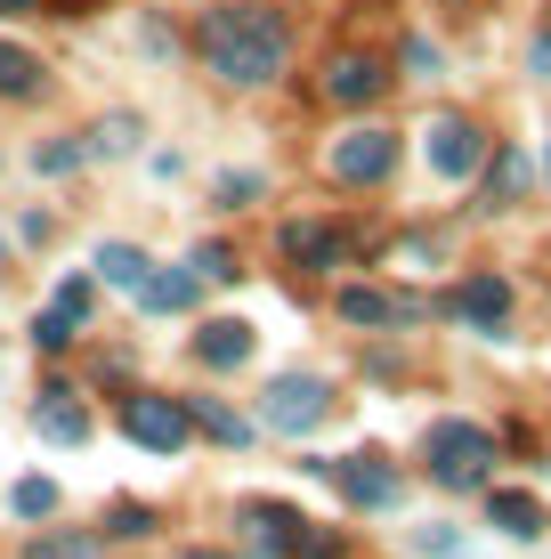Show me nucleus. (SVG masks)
Returning <instances> with one entry per match:
<instances>
[{"mask_svg": "<svg viewBox=\"0 0 551 559\" xmlns=\"http://www.w3.org/2000/svg\"><path fill=\"white\" fill-rule=\"evenodd\" d=\"M487 519H495L503 535H519V544H527V535H543V511H536V495H511V487H495V495H487Z\"/></svg>", "mask_w": 551, "mask_h": 559, "instance_id": "15", "label": "nucleus"}, {"mask_svg": "<svg viewBox=\"0 0 551 559\" xmlns=\"http://www.w3.org/2000/svg\"><path fill=\"white\" fill-rule=\"evenodd\" d=\"M33 341H41L49 357H57V349H73V317H65V308H49V317L33 324Z\"/></svg>", "mask_w": 551, "mask_h": 559, "instance_id": "25", "label": "nucleus"}, {"mask_svg": "<svg viewBox=\"0 0 551 559\" xmlns=\"http://www.w3.org/2000/svg\"><path fill=\"white\" fill-rule=\"evenodd\" d=\"M187 267H195V276H212V284H236V276H243L227 243H195V260H187Z\"/></svg>", "mask_w": 551, "mask_h": 559, "instance_id": "23", "label": "nucleus"}, {"mask_svg": "<svg viewBox=\"0 0 551 559\" xmlns=\"http://www.w3.org/2000/svg\"><path fill=\"white\" fill-rule=\"evenodd\" d=\"M195 357L212 365V373H236V365L252 357V324H243V317H212L195 333Z\"/></svg>", "mask_w": 551, "mask_h": 559, "instance_id": "12", "label": "nucleus"}, {"mask_svg": "<svg viewBox=\"0 0 551 559\" xmlns=\"http://www.w3.org/2000/svg\"><path fill=\"white\" fill-rule=\"evenodd\" d=\"M33 421H41V438H57V447H82V438H89V414H82V397H73V390H41Z\"/></svg>", "mask_w": 551, "mask_h": 559, "instance_id": "14", "label": "nucleus"}, {"mask_svg": "<svg viewBox=\"0 0 551 559\" xmlns=\"http://www.w3.org/2000/svg\"><path fill=\"white\" fill-rule=\"evenodd\" d=\"M479 163H487V130L463 122V114H439V122H430V170H439V179H470Z\"/></svg>", "mask_w": 551, "mask_h": 559, "instance_id": "8", "label": "nucleus"}, {"mask_svg": "<svg viewBox=\"0 0 551 559\" xmlns=\"http://www.w3.org/2000/svg\"><path fill=\"white\" fill-rule=\"evenodd\" d=\"M195 267H163V276H155V267H146V284H139V293H130V300H139L146 308V317H179V308L187 300H195Z\"/></svg>", "mask_w": 551, "mask_h": 559, "instance_id": "13", "label": "nucleus"}, {"mask_svg": "<svg viewBox=\"0 0 551 559\" xmlns=\"http://www.w3.org/2000/svg\"><path fill=\"white\" fill-rule=\"evenodd\" d=\"M195 41H203V66H212L219 82L260 90V82H276V73H284L292 33H284V16L260 9V0H219V9H203Z\"/></svg>", "mask_w": 551, "mask_h": 559, "instance_id": "1", "label": "nucleus"}, {"mask_svg": "<svg viewBox=\"0 0 551 559\" xmlns=\"http://www.w3.org/2000/svg\"><path fill=\"white\" fill-rule=\"evenodd\" d=\"M146 527H155V511H146V503H122V511H113V527H106V535H146Z\"/></svg>", "mask_w": 551, "mask_h": 559, "instance_id": "28", "label": "nucleus"}, {"mask_svg": "<svg viewBox=\"0 0 551 559\" xmlns=\"http://www.w3.org/2000/svg\"><path fill=\"white\" fill-rule=\"evenodd\" d=\"M122 430L139 438L146 454H179L187 438H195V414H187L179 397H155V390H130V397H122Z\"/></svg>", "mask_w": 551, "mask_h": 559, "instance_id": "4", "label": "nucleus"}, {"mask_svg": "<svg viewBox=\"0 0 551 559\" xmlns=\"http://www.w3.org/2000/svg\"><path fill=\"white\" fill-rule=\"evenodd\" d=\"M187 414H195V421H203V430H212V438H219V447H243V438H252V421H236V414H227V406H212V397H195V406H187Z\"/></svg>", "mask_w": 551, "mask_h": 559, "instance_id": "20", "label": "nucleus"}, {"mask_svg": "<svg viewBox=\"0 0 551 559\" xmlns=\"http://www.w3.org/2000/svg\"><path fill=\"white\" fill-rule=\"evenodd\" d=\"M422 462L439 487H487L495 478V438L479 430V421H439V430L422 438Z\"/></svg>", "mask_w": 551, "mask_h": 559, "instance_id": "2", "label": "nucleus"}, {"mask_svg": "<svg viewBox=\"0 0 551 559\" xmlns=\"http://www.w3.org/2000/svg\"><path fill=\"white\" fill-rule=\"evenodd\" d=\"M252 195H260L252 170H227V179H219V203H252Z\"/></svg>", "mask_w": 551, "mask_h": 559, "instance_id": "30", "label": "nucleus"}, {"mask_svg": "<svg viewBox=\"0 0 551 559\" xmlns=\"http://www.w3.org/2000/svg\"><path fill=\"white\" fill-rule=\"evenodd\" d=\"M340 317H349V324H397V317H414V300H390V293H340Z\"/></svg>", "mask_w": 551, "mask_h": 559, "instance_id": "18", "label": "nucleus"}, {"mask_svg": "<svg viewBox=\"0 0 551 559\" xmlns=\"http://www.w3.org/2000/svg\"><path fill=\"white\" fill-rule=\"evenodd\" d=\"M325 414H333V390H325L316 373H276L268 397H260V421H268V430H284V438L316 430Z\"/></svg>", "mask_w": 551, "mask_h": 559, "instance_id": "5", "label": "nucleus"}, {"mask_svg": "<svg viewBox=\"0 0 551 559\" xmlns=\"http://www.w3.org/2000/svg\"><path fill=\"white\" fill-rule=\"evenodd\" d=\"M0 98H41V57L0 41Z\"/></svg>", "mask_w": 551, "mask_h": 559, "instance_id": "17", "label": "nucleus"}, {"mask_svg": "<svg viewBox=\"0 0 551 559\" xmlns=\"http://www.w3.org/2000/svg\"><path fill=\"white\" fill-rule=\"evenodd\" d=\"M284 260L292 267H340L349 260V236H340L333 219H292L284 227Z\"/></svg>", "mask_w": 551, "mask_h": 559, "instance_id": "10", "label": "nucleus"}, {"mask_svg": "<svg viewBox=\"0 0 551 559\" xmlns=\"http://www.w3.org/2000/svg\"><path fill=\"white\" fill-rule=\"evenodd\" d=\"M527 73H543V82H551V33H536V41H527Z\"/></svg>", "mask_w": 551, "mask_h": 559, "instance_id": "31", "label": "nucleus"}, {"mask_svg": "<svg viewBox=\"0 0 551 559\" xmlns=\"http://www.w3.org/2000/svg\"><path fill=\"white\" fill-rule=\"evenodd\" d=\"M519 187H527V154L503 146V154H495V179H487V203H511Z\"/></svg>", "mask_w": 551, "mask_h": 559, "instance_id": "21", "label": "nucleus"}, {"mask_svg": "<svg viewBox=\"0 0 551 559\" xmlns=\"http://www.w3.org/2000/svg\"><path fill=\"white\" fill-rule=\"evenodd\" d=\"M454 317H463L470 333H503L511 284H503V276H463V284H454Z\"/></svg>", "mask_w": 551, "mask_h": 559, "instance_id": "9", "label": "nucleus"}, {"mask_svg": "<svg viewBox=\"0 0 551 559\" xmlns=\"http://www.w3.org/2000/svg\"><path fill=\"white\" fill-rule=\"evenodd\" d=\"M325 106H373L390 90V66L373 49H325V73H316Z\"/></svg>", "mask_w": 551, "mask_h": 559, "instance_id": "6", "label": "nucleus"}, {"mask_svg": "<svg viewBox=\"0 0 551 559\" xmlns=\"http://www.w3.org/2000/svg\"><path fill=\"white\" fill-rule=\"evenodd\" d=\"M325 170H333V187H382L397 170V130H382V122L340 130V139L325 146Z\"/></svg>", "mask_w": 551, "mask_h": 559, "instance_id": "3", "label": "nucleus"}, {"mask_svg": "<svg viewBox=\"0 0 551 559\" xmlns=\"http://www.w3.org/2000/svg\"><path fill=\"white\" fill-rule=\"evenodd\" d=\"M130 146H139V122H130V114H106L98 139H89V154H130Z\"/></svg>", "mask_w": 551, "mask_h": 559, "instance_id": "24", "label": "nucleus"}, {"mask_svg": "<svg viewBox=\"0 0 551 559\" xmlns=\"http://www.w3.org/2000/svg\"><path fill=\"white\" fill-rule=\"evenodd\" d=\"M300 527H309V519H300L292 503H243V535H252L260 551H276V559H292Z\"/></svg>", "mask_w": 551, "mask_h": 559, "instance_id": "11", "label": "nucleus"}, {"mask_svg": "<svg viewBox=\"0 0 551 559\" xmlns=\"http://www.w3.org/2000/svg\"><path fill=\"white\" fill-rule=\"evenodd\" d=\"M316 478H333L349 503H366V511H382V503H397V462H382V454H340V462H309Z\"/></svg>", "mask_w": 551, "mask_h": 559, "instance_id": "7", "label": "nucleus"}, {"mask_svg": "<svg viewBox=\"0 0 551 559\" xmlns=\"http://www.w3.org/2000/svg\"><path fill=\"white\" fill-rule=\"evenodd\" d=\"M82 154H89V146H65V139H49L41 154H33V163H41V170H73V163H82Z\"/></svg>", "mask_w": 551, "mask_h": 559, "instance_id": "29", "label": "nucleus"}, {"mask_svg": "<svg viewBox=\"0 0 551 559\" xmlns=\"http://www.w3.org/2000/svg\"><path fill=\"white\" fill-rule=\"evenodd\" d=\"M292 559H340V535H325V527H300Z\"/></svg>", "mask_w": 551, "mask_h": 559, "instance_id": "26", "label": "nucleus"}, {"mask_svg": "<svg viewBox=\"0 0 551 559\" xmlns=\"http://www.w3.org/2000/svg\"><path fill=\"white\" fill-rule=\"evenodd\" d=\"M57 308L82 324V317H89V276H65V284H57Z\"/></svg>", "mask_w": 551, "mask_h": 559, "instance_id": "27", "label": "nucleus"}, {"mask_svg": "<svg viewBox=\"0 0 551 559\" xmlns=\"http://www.w3.org/2000/svg\"><path fill=\"white\" fill-rule=\"evenodd\" d=\"M146 267H155V260H146L139 243H98V276L113 284V293H139V284H146Z\"/></svg>", "mask_w": 551, "mask_h": 559, "instance_id": "16", "label": "nucleus"}, {"mask_svg": "<svg viewBox=\"0 0 551 559\" xmlns=\"http://www.w3.org/2000/svg\"><path fill=\"white\" fill-rule=\"evenodd\" d=\"M98 551V535H82V527H57V535H33L16 559H89Z\"/></svg>", "mask_w": 551, "mask_h": 559, "instance_id": "19", "label": "nucleus"}, {"mask_svg": "<svg viewBox=\"0 0 551 559\" xmlns=\"http://www.w3.org/2000/svg\"><path fill=\"white\" fill-rule=\"evenodd\" d=\"M0 16H41V0H0Z\"/></svg>", "mask_w": 551, "mask_h": 559, "instance_id": "32", "label": "nucleus"}, {"mask_svg": "<svg viewBox=\"0 0 551 559\" xmlns=\"http://www.w3.org/2000/svg\"><path fill=\"white\" fill-rule=\"evenodd\" d=\"M9 511H16V519H49V511H57V487H49V478H16Z\"/></svg>", "mask_w": 551, "mask_h": 559, "instance_id": "22", "label": "nucleus"}]
</instances>
